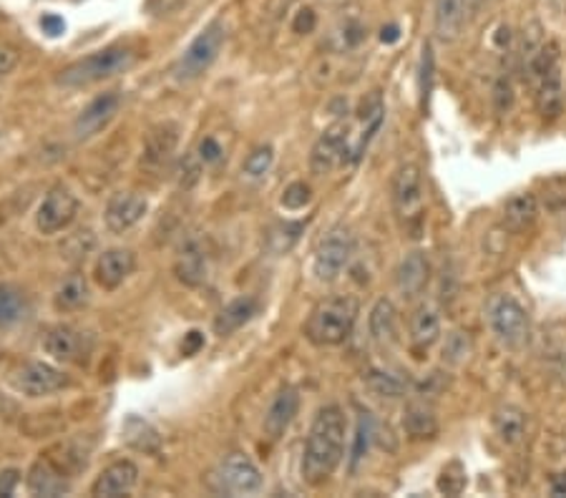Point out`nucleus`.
I'll use <instances>...</instances> for the list:
<instances>
[{
  "label": "nucleus",
  "mask_w": 566,
  "mask_h": 498,
  "mask_svg": "<svg viewBox=\"0 0 566 498\" xmlns=\"http://www.w3.org/2000/svg\"><path fill=\"white\" fill-rule=\"evenodd\" d=\"M345 441H348V418L338 402H327L317 410V416L310 425L302 450L300 473L308 486H323L330 481V476L338 471L345 456Z\"/></svg>",
  "instance_id": "obj_1"
},
{
  "label": "nucleus",
  "mask_w": 566,
  "mask_h": 498,
  "mask_svg": "<svg viewBox=\"0 0 566 498\" xmlns=\"http://www.w3.org/2000/svg\"><path fill=\"white\" fill-rule=\"evenodd\" d=\"M360 303L356 295H333L312 307L305 322V338L315 348H338L356 330Z\"/></svg>",
  "instance_id": "obj_2"
},
{
  "label": "nucleus",
  "mask_w": 566,
  "mask_h": 498,
  "mask_svg": "<svg viewBox=\"0 0 566 498\" xmlns=\"http://www.w3.org/2000/svg\"><path fill=\"white\" fill-rule=\"evenodd\" d=\"M136 61V53L129 46H106L83 56L58 73V86L64 88H88L94 83L126 73Z\"/></svg>",
  "instance_id": "obj_3"
},
{
  "label": "nucleus",
  "mask_w": 566,
  "mask_h": 498,
  "mask_svg": "<svg viewBox=\"0 0 566 498\" xmlns=\"http://www.w3.org/2000/svg\"><path fill=\"white\" fill-rule=\"evenodd\" d=\"M486 322L506 350L518 353L532 340V318L514 295L496 292L486 303Z\"/></svg>",
  "instance_id": "obj_4"
},
{
  "label": "nucleus",
  "mask_w": 566,
  "mask_h": 498,
  "mask_svg": "<svg viewBox=\"0 0 566 498\" xmlns=\"http://www.w3.org/2000/svg\"><path fill=\"white\" fill-rule=\"evenodd\" d=\"M222 46H225V26L219 20H211L210 26L181 50V56L172 68L174 79L179 83H192V80L202 79L211 68V64L219 58Z\"/></svg>",
  "instance_id": "obj_5"
},
{
  "label": "nucleus",
  "mask_w": 566,
  "mask_h": 498,
  "mask_svg": "<svg viewBox=\"0 0 566 498\" xmlns=\"http://www.w3.org/2000/svg\"><path fill=\"white\" fill-rule=\"evenodd\" d=\"M356 255V234L345 225L330 226L315 244L312 272L320 282H335Z\"/></svg>",
  "instance_id": "obj_6"
},
{
  "label": "nucleus",
  "mask_w": 566,
  "mask_h": 498,
  "mask_svg": "<svg viewBox=\"0 0 566 498\" xmlns=\"http://www.w3.org/2000/svg\"><path fill=\"white\" fill-rule=\"evenodd\" d=\"M43 350L65 365H86L94 353V338L76 325H56L43 335Z\"/></svg>",
  "instance_id": "obj_7"
},
{
  "label": "nucleus",
  "mask_w": 566,
  "mask_h": 498,
  "mask_svg": "<svg viewBox=\"0 0 566 498\" xmlns=\"http://www.w3.org/2000/svg\"><path fill=\"white\" fill-rule=\"evenodd\" d=\"M350 154V124L345 119H340L335 124H330L327 129L317 136V142L312 144L310 151V172L323 177L335 172L342 161Z\"/></svg>",
  "instance_id": "obj_8"
},
{
  "label": "nucleus",
  "mask_w": 566,
  "mask_h": 498,
  "mask_svg": "<svg viewBox=\"0 0 566 498\" xmlns=\"http://www.w3.org/2000/svg\"><path fill=\"white\" fill-rule=\"evenodd\" d=\"M390 196H393V210L401 222H413L423 211V174L421 166L413 161H405L395 169L390 181Z\"/></svg>",
  "instance_id": "obj_9"
},
{
  "label": "nucleus",
  "mask_w": 566,
  "mask_h": 498,
  "mask_svg": "<svg viewBox=\"0 0 566 498\" xmlns=\"http://www.w3.org/2000/svg\"><path fill=\"white\" fill-rule=\"evenodd\" d=\"M68 386H71V378L64 370L43 360H28L13 372V387L28 398H46Z\"/></svg>",
  "instance_id": "obj_10"
},
{
  "label": "nucleus",
  "mask_w": 566,
  "mask_h": 498,
  "mask_svg": "<svg viewBox=\"0 0 566 498\" xmlns=\"http://www.w3.org/2000/svg\"><path fill=\"white\" fill-rule=\"evenodd\" d=\"M79 214V199L76 194L71 192L64 184H56L50 187V192L43 196L41 207H38V214H35V226L41 234H58L68 226L73 225Z\"/></svg>",
  "instance_id": "obj_11"
},
{
  "label": "nucleus",
  "mask_w": 566,
  "mask_h": 498,
  "mask_svg": "<svg viewBox=\"0 0 566 498\" xmlns=\"http://www.w3.org/2000/svg\"><path fill=\"white\" fill-rule=\"evenodd\" d=\"M217 481H219V488L226 494L252 496V494L262 491L264 476L247 453H229L217 468Z\"/></svg>",
  "instance_id": "obj_12"
},
{
  "label": "nucleus",
  "mask_w": 566,
  "mask_h": 498,
  "mask_svg": "<svg viewBox=\"0 0 566 498\" xmlns=\"http://www.w3.org/2000/svg\"><path fill=\"white\" fill-rule=\"evenodd\" d=\"M476 13V0H436L433 11V31L438 41L453 43L469 28Z\"/></svg>",
  "instance_id": "obj_13"
},
{
  "label": "nucleus",
  "mask_w": 566,
  "mask_h": 498,
  "mask_svg": "<svg viewBox=\"0 0 566 498\" xmlns=\"http://www.w3.org/2000/svg\"><path fill=\"white\" fill-rule=\"evenodd\" d=\"M121 109V94L119 91H106V94H98L86 109H83L76 121H73V134L79 142H86L91 136H96L101 131L106 129L113 121V116Z\"/></svg>",
  "instance_id": "obj_14"
},
{
  "label": "nucleus",
  "mask_w": 566,
  "mask_h": 498,
  "mask_svg": "<svg viewBox=\"0 0 566 498\" xmlns=\"http://www.w3.org/2000/svg\"><path fill=\"white\" fill-rule=\"evenodd\" d=\"M149 211V202L142 194L136 192H116L111 194L106 211H103V222L113 234H124L131 226H136L144 214Z\"/></svg>",
  "instance_id": "obj_15"
},
{
  "label": "nucleus",
  "mask_w": 566,
  "mask_h": 498,
  "mask_svg": "<svg viewBox=\"0 0 566 498\" xmlns=\"http://www.w3.org/2000/svg\"><path fill=\"white\" fill-rule=\"evenodd\" d=\"M136 270V255L131 249H121V247H113V249H106L101 257L96 259V267H94V280L101 289L106 292H113L119 289L129 274Z\"/></svg>",
  "instance_id": "obj_16"
},
{
  "label": "nucleus",
  "mask_w": 566,
  "mask_h": 498,
  "mask_svg": "<svg viewBox=\"0 0 566 498\" xmlns=\"http://www.w3.org/2000/svg\"><path fill=\"white\" fill-rule=\"evenodd\" d=\"M297 410H300V393H297V387H279L272 402H270V408H267V413H264V433H267V438L270 441H279L282 435L287 433V428L292 425Z\"/></svg>",
  "instance_id": "obj_17"
},
{
  "label": "nucleus",
  "mask_w": 566,
  "mask_h": 498,
  "mask_svg": "<svg viewBox=\"0 0 566 498\" xmlns=\"http://www.w3.org/2000/svg\"><path fill=\"white\" fill-rule=\"evenodd\" d=\"M174 272L179 282H184L187 287H199L207 277V252L199 237L189 234L187 240H181L174 259Z\"/></svg>",
  "instance_id": "obj_18"
},
{
  "label": "nucleus",
  "mask_w": 566,
  "mask_h": 498,
  "mask_svg": "<svg viewBox=\"0 0 566 498\" xmlns=\"http://www.w3.org/2000/svg\"><path fill=\"white\" fill-rule=\"evenodd\" d=\"M139 483V468L134 461L124 458V461H116L111 466H106L96 476V481L91 486V496L98 498H113V496H124L129 494L131 488Z\"/></svg>",
  "instance_id": "obj_19"
},
{
  "label": "nucleus",
  "mask_w": 566,
  "mask_h": 498,
  "mask_svg": "<svg viewBox=\"0 0 566 498\" xmlns=\"http://www.w3.org/2000/svg\"><path fill=\"white\" fill-rule=\"evenodd\" d=\"M428 280H431V262H428V255L421 252V249H413L408 252L398 270H395V287L403 297H418L423 289L428 287Z\"/></svg>",
  "instance_id": "obj_20"
},
{
  "label": "nucleus",
  "mask_w": 566,
  "mask_h": 498,
  "mask_svg": "<svg viewBox=\"0 0 566 498\" xmlns=\"http://www.w3.org/2000/svg\"><path fill=\"white\" fill-rule=\"evenodd\" d=\"M26 488H28L31 496L56 498L68 494V491H71V483H68V479H65L61 468L53 466L49 458H41V461H35L31 466V471H28Z\"/></svg>",
  "instance_id": "obj_21"
},
{
  "label": "nucleus",
  "mask_w": 566,
  "mask_h": 498,
  "mask_svg": "<svg viewBox=\"0 0 566 498\" xmlns=\"http://www.w3.org/2000/svg\"><path fill=\"white\" fill-rule=\"evenodd\" d=\"M493 431L503 446H518L529 431V413L514 402L499 405L493 410Z\"/></svg>",
  "instance_id": "obj_22"
},
{
  "label": "nucleus",
  "mask_w": 566,
  "mask_h": 498,
  "mask_svg": "<svg viewBox=\"0 0 566 498\" xmlns=\"http://www.w3.org/2000/svg\"><path fill=\"white\" fill-rule=\"evenodd\" d=\"M539 219V199L534 192H518L503 204V225L511 232H526Z\"/></svg>",
  "instance_id": "obj_23"
},
{
  "label": "nucleus",
  "mask_w": 566,
  "mask_h": 498,
  "mask_svg": "<svg viewBox=\"0 0 566 498\" xmlns=\"http://www.w3.org/2000/svg\"><path fill=\"white\" fill-rule=\"evenodd\" d=\"M536 106H539V113H541L544 124H554L562 116V111H564V86H562V71H559V65L539 80Z\"/></svg>",
  "instance_id": "obj_24"
},
{
  "label": "nucleus",
  "mask_w": 566,
  "mask_h": 498,
  "mask_svg": "<svg viewBox=\"0 0 566 498\" xmlns=\"http://www.w3.org/2000/svg\"><path fill=\"white\" fill-rule=\"evenodd\" d=\"M403 431L410 441H433L440 431V423L431 405L408 402L403 410Z\"/></svg>",
  "instance_id": "obj_25"
},
{
  "label": "nucleus",
  "mask_w": 566,
  "mask_h": 498,
  "mask_svg": "<svg viewBox=\"0 0 566 498\" xmlns=\"http://www.w3.org/2000/svg\"><path fill=\"white\" fill-rule=\"evenodd\" d=\"M368 330L371 338L380 345V348H390L398 342V310L390 300H378L371 310L368 318Z\"/></svg>",
  "instance_id": "obj_26"
},
{
  "label": "nucleus",
  "mask_w": 566,
  "mask_h": 498,
  "mask_svg": "<svg viewBox=\"0 0 566 498\" xmlns=\"http://www.w3.org/2000/svg\"><path fill=\"white\" fill-rule=\"evenodd\" d=\"M255 315H257V300L255 297H237L229 305L222 307L219 315L214 318V333L226 338V335L244 327Z\"/></svg>",
  "instance_id": "obj_27"
},
{
  "label": "nucleus",
  "mask_w": 566,
  "mask_h": 498,
  "mask_svg": "<svg viewBox=\"0 0 566 498\" xmlns=\"http://www.w3.org/2000/svg\"><path fill=\"white\" fill-rule=\"evenodd\" d=\"M440 338V315L436 307L418 305L410 315V342L418 350H428Z\"/></svg>",
  "instance_id": "obj_28"
},
{
  "label": "nucleus",
  "mask_w": 566,
  "mask_h": 498,
  "mask_svg": "<svg viewBox=\"0 0 566 498\" xmlns=\"http://www.w3.org/2000/svg\"><path fill=\"white\" fill-rule=\"evenodd\" d=\"M124 441L126 446L134 450H142V453H149V456H157L162 450V435L159 431L149 423V420L139 418V416H129L124 420Z\"/></svg>",
  "instance_id": "obj_29"
},
{
  "label": "nucleus",
  "mask_w": 566,
  "mask_h": 498,
  "mask_svg": "<svg viewBox=\"0 0 566 498\" xmlns=\"http://www.w3.org/2000/svg\"><path fill=\"white\" fill-rule=\"evenodd\" d=\"M88 280L81 272H71L61 282V287L56 289L53 305L58 312H76L88 303Z\"/></svg>",
  "instance_id": "obj_30"
},
{
  "label": "nucleus",
  "mask_w": 566,
  "mask_h": 498,
  "mask_svg": "<svg viewBox=\"0 0 566 498\" xmlns=\"http://www.w3.org/2000/svg\"><path fill=\"white\" fill-rule=\"evenodd\" d=\"M559 58H562V49H559V43H556V41H544V43L536 49L534 56L529 58V64H526L532 80L539 83V80L544 79L549 71H554V68L559 65Z\"/></svg>",
  "instance_id": "obj_31"
},
{
  "label": "nucleus",
  "mask_w": 566,
  "mask_h": 498,
  "mask_svg": "<svg viewBox=\"0 0 566 498\" xmlns=\"http://www.w3.org/2000/svg\"><path fill=\"white\" fill-rule=\"evenodd\" d=\"M302 232H305V222H277L267 234V244L275 255H285L297 244Z\"/></svg>",
  "instance_id": "obj_32"
},
{
  "label": "nucleus",
  "mask_w": 566,
  "mask_h": 498,
  "mask_svg": "<svg viewBox=\"0 0 566 498\" xmlns=\"http://www.w3.org/2000/svg\"><path fill=\"white\" fill-rule=\"evenodd\" d=\"M26 312V297L13 285H0V327L16 325Z\"/></svg>",
  "instance_id": "obj_33"
},
{
  "label": "nucleus",
  "mask_w": 566,
  "mask_h": 498,
  "mask_svg": "<svg viewBox=\"0 0 566 498\" xmlns=\"http://www.w3.org/2000/svg\"><path fill=\"white\" fill-rule=\"evenodd\" d=\"M363 380H365V386L371 387L378 398H401L405 393L403 383H401L395 375H390V372H386V370L380 368L368 370V372L363 375Z\"/></svg>",
  "instance_id": "obj_34"
},
{
  "label": "nucleus",
  "mask_w": 566,
  "mask_h": 498,
  "mask_svg": "<svg viewBox=\"0 0 566 498\" xmlns=\"http://www.w3.org/2000/svg\"><path fill=\"white\" fill-rule=\"evenodd\" d=\"M469 486V476H466V466L453 458L451 464H446L440 476H438V491L446 496H461Z\"/></svg>",
  "instance_id": "obj_35"
},
{
  "label": "nucleus",
  "mask_w": 566,
  "mask_h": 498,
  "mask_svg": "<svg viewBox=\"0 0 566 498\" xmlns=\"http://www.w3.org/2000/svg\"><path fill=\"white\" fill-rule=\"evenodd\" d=\"M272 161H275V149L270 144H262L249 151V157L242 164V172L247 177H264L272 169Z\"/></svg>",
  "instance_id": "obj_36"
},
{
  "label": "nucleus",
  "mask_w": 566,
  "mask_h": 498,
  "mask_svg": "<svg viewBox=\"0 0 566 498\" xmlns=\"http://www.w3.org/2000/svg\"><path fill=\"white\" fill-rule=\"evenodd\" d=\"M433 79H436V58H433V49L425 43L421 56V68H418V91H421V109L425 111L428 98L433 91Z\"/></svg>",
  "instance_id": "obj_37"
},
{
  "label": "nucleus",
  "mask_w": 566,
  "mask_h": 498,
  "mask_svg": "<svg viewBox=\"0 0 566 498\" xmlns=\"http://www.w3.org/2000/svg\"><path fill=\"white\" fill-rule=\"evenodd\" d=\"M470 355V340L469 335L453 330L451 335L446 338V345H443V360H448L453 365H461L463 360H469Z\"/></svg>",
  "instance_id": "obj_38"
},
{
  "label": "nucleus",
  "mask_w": 566,
  "mask_h": 498,
  "mask_svg": "<svg viewBox=\"0 0 566 498\" xmlns=\"http://www.w3.org/2000/svg\"><path fill=\"white\" fill-rule=\"evenodd\" d=\"M282 207L290 211H300L308 207L310 202H312V189H310V184L305 181H292L290 187L282 192Z\"/></svg>",
  "instance_id": "obj_39"
},
{
  "label": "nucleus",
  "mask_w": 566,
  "mask_h": 498,
  "mask_svg": "<svg viewBox=\"0 0 566 498\" xmlns=\"http://www.w3.org/2000/svg\"><path fill=\"white\" fill-rule=\"evenodd\" d=\"M371 435H372V425L368 413H363L360 420H357V431H356V446H353V456H350V464L353 468L368 456V448H371Z\"/></svg>",
  "instance_id": "obj_40"
},
{
  "label": "nucleus",
  "mask_w": 566,
  "mask_h": 498,
  "mask_svg": "<svg viewBox=\"0 0 566 498\" xmlns=\"http://www.w3.org/2000/svg\"><path fill=\"white\" fill-rule=\"evenodd\" d=\"M541 23L539 20H529L526 26H524V41H521V56H524V61L529 64V58L534 56L536 49L544 43V35H541Z\"/></svg>",
  "instance_id": "obj_41"
},
{
  "label": "nucleus",
  "mask_w": 566,
  "mask_h": 498,
  "mask_svg": "<svg viewBox=\"0 0 566 498\" xmlns=\"http://www.w3.org/2000/svg\"><path fill=\"white\" fill-rule=\"evenodd\" d=\"M511 106H514V86L506 76H501L493 83V109L499 113H509Z\"/></svg>",
  "instance_id": "obj_42"
},
{
  "label": "nucleus",
  "mask_w": 566,
  "mask_h": 498,
  "mask_svg": "<svg viewBox=\"0 0 566 498\" xmlns=\"http://www.w3.org/2000/svg\"><path fill=\"white\" fill-rule=\"evenodd\" d=\"M222 154H225V149L222 144L214 139V136H204L199 146H196V157L202 164H217V161L222 159Z\"/></svg>",
  "instance_id": "obj_43"
},
{
  "label": "nucleus",
  "mask_w": 566,
  "mask_h": 498,
  "mask_svg": "<svg viewBox=\"0 0 566 498\" xmlns=\"http://www.w3.org/2000/svg\"><path fill=\"white\" fill-rule=\"evenodd\" d=\"M315 26H317V13L312 8H300L294 20H292V31L297 35H308V33L315 31Z\"/></svg>",
  "instance_id": "obj_44"
},
{
  "label": "nucleus",
  "mask_w": 566,
  "mask_h": 498,
  "mask_svg": "<svg viewBox=\"0 0 566 498\" xmlns=\"http://www.w3.org/2000/svg\"><path fill=\"white\" fill-rule=\"evenodd\" d=\"M181 169H187V174H181V181H179V184H181L184 189L195 187L196 181H199V172H202V161H199V157H187Z\"/></svg>",
  "instance_id": "obj_45"
},
{
  "label": "nucleus",
  "mask_w": 566,
  "mask_h": 498,
  "mask_svg": "<svg viewBox=\"0 0 566 498\" xmlns=\"http://www.w3.org/2000/svg\"><path fill=\"white\" fill-rule=\"evenodd\" d=\"M18 483H20V471H16V468L0 471V496H13Z\"/></svg>",
  "instance_id": "obj_46"
},
{
  "label": "nucleus",
  "mask_w": 566,
  "mask_h": 498,
  "mask_svg": "<svg viewBox=\"0 0 566 498\" xmlns=\"http://www.w3.org/2000/svg\"><path fill=\"white\" fill-rule=\"evenodd\" d=\"M41 28L50 38H58L65 31V20L61 16H56V13H43L41 16Z\"/></svg>",
  "instance_id": "obj_47"
},
{
  "label": "nucleus",
  "mask_w": 566,
  "mask_h": 498,
  "mask_svg": "<svg viewBox=\"0 0 566 498\" xmlns=\"http://www.w3.org/2000/svg\"><path fill=\"white\" fill-rule=\"evenodd\" d=\"M202 348H204V335H202V333L192 330L189 335H184V342H181V353L187 355V357L196 355L199 350H202Z\"/></svg>",
  "instance_id": "obj_48"
},
{
  "label": "nucleus",
  "mask_w": 566,
  "mask_h": 498,
  "mask_svg": "<svg viewBox=\"0 0 566 498\" xmlns=\"http://www.w3.org/2000/svg\"><path fill=\"white\" fill-rule=\"evenodd\" d=\"M363 38H365V31H363V26H360V23H348V26H345V33H342V43H345V49H356Z\"/></svg>",
  "instance_id": "obj_49"
},
{
  "label": "nucleus",
  "mask_w": 566,
  "mask_h": 498,
  "mask_svg": "<svg viewBox=\"0 0 566 498\" xmlns=\"http://www.w3.org/2000/svg\"><path fill=\"white\" fill-rule=\"evenodd\" d=\"M401 38V28L398 26H386L383 31H380V41L383 43H395Z\"/></svg>",
  "instance_id": "obj_50"
},
{
  "label": "nucleus",
  "mask_w": 566,
  "mask_h": 498,
  "mask_svg": "<svg viewBox=\"0 0 566 498\" xmlns=\"http://www.w3.org/2000/svg\"><path fill=\"white\" fill-rule=\"evenodd\" d=\"M551 496H566V473H559L551 481Z\"/></svg>",
  "instance_id": "obj_51"
},
{
  "label": "nucleus",
  "mask_w": 566,
  "mask_h": 498,
  "mask_svg": "<svg viewBox=\"0 0 566 498\" xmlns=\"http://www.w3.org/2000/svg\"><path fill=\"white\" fill-rule=\"evenodd\" d=\"M16 64V56L11 50H0V73H8Z\"/></svg>",
  "instance_id": "obj_52"
},
{
  "label": "nucleus",
  "mask_w": 566,
  "mask_h": 498,
  "mask_svg": "<svg viewBox=\"0 0 566 498\" xmlns=\"http://www.w3.org/2000/svg\"><path fill=\"white\" fill-rule=\"evenodd\" d=\"M496 43H499L501 49H506V46L511 43V28H509V26H501V28L496 31Z\"/></svg>",
  "instance_id": "obj_53"
}]
</instances>
